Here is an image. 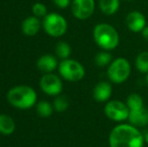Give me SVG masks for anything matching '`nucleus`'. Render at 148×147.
Wrapping results in <instances>:
<instances>
[{"label":"nucleus","instance_id":"1","mask_svg":"<svg viewBox=\"0 0 148 147\" xmlns=\"http://www.w3.org/2000/svg\"><path fill=\"white\" fill-rule=\"evenodd\" d=\"M144 136L137 127L121 124L112 129L109 136L110 147H143Z\"/></svg>","mask_w":148,"mask_h":147},{"label":"nucleus","instance_id":"2","mask_svg":"<svg viewBox=\"0 0 148 147\" xmlns=\"http://www.w3.org/2000/svg\"><path fill=\"white\" fill-rule=\"evenodd\" d=\"M7 100L11 106L20 110H27L36 105L37 95L34 89L21 85L13 87L8 91Z\"/></svg>","mask_w":148,"mask_h":147},{"label":"nucleus","instance_id":"3","mask_svg":"<svg viewBox=\"0 0 148 147\" xmlns=\"http://www.w3.org/2000/svg\"><path fill=\"white\" fill-rule=\"evenodd\" d=\"M94 39L104 51H111L119 44V34L115 27L108 23L97 24L94 28Z\"/></svg>","mask_w":148,"mask_h":147},{"label":"nucleus","instance_id":"4","mask_svg":"<svg viewBox=\"0 0 148 147\" xmlns=\"http://www.w3.org/2000/svg\"><path fill=\"white\" fill-rule=\"evenodd\" d=\"M42 27L49 36L60 37L66 34L68 23L64 16L59 13H49L43 17Z\"/></svg>","mask_w":148,"mask_h":147},{"label":"nucleus","instance_id":"5","mask_svg":"<svg viewBox=\"0 0 148 147\" xmlns=\"http://www.w3.org/2000/svg\"><path fill=\"white\" fill-rule=\"evenodd\" d=\"M59 73L69 82H79L85 77V68L75 59H62L59 64Z\"/></svg>","mask_w":148,"mask_h":147},{"label":"nucleus","instance_id":"6","mask_svg":"<svg viewBox=\"0 0 148 147\" xmlns=\"http://www.w3.org/2000/svg\"><path fill=\"white\" fill-rule=\"evenodd\" d=\"M131 67L129 62L124 57H118L110 64L108 68V77L115 84H121L129 78Z\"/></svg>","mask_w":148,"mask_h":147},{"label":"nucleus","instance_id":"7","mask_svg":"<svg viewBox=\"0 0 148 147\" xmlns=\"http://www.w3.org/2000/svg\"><path fill=\"white\" fill-rule=\"evenodd\" d=\"M40 89L45 94L51 97H57L62 91V82L57 75L49 73L45 74L39 82Z\"/></svg>","mask_w":148,"mask_h":147},{"label":"nucleus","instance_id":"8","mask_svg":"<svg viewBox=\"0 0 148 147\" xmlns=\"http://www.w3.org/2000/svg\"><path fill=\"white\" fill-rule=\"evenodd\" d=\"M104 112L109 119L113 120V121L121 122L128 119L130 110H129L128 106L123 102L119 100H114L109 101L106 104Z\"/></svg>","mask_w":148,"mask_h":147},{"label":"nucleus","instance_id":"9","mask_svg":"<svg viewBox=\"0 0 148 147\" xmlns=\"http://www.w3.org/2000/svg\"><path fill=\"white\" fill-rule=\"evenodd\" d=\"M95 10L94 0H73L72 12L73 15L80 20H85L91 17Z\"/></svg>","mask_w":148,"mask_h":147},{"label":"nucleus","instance_id":"10","mask_svg":"<svg viewBox=\"0 0 148 147\" xmlns=\"http://www.w3.org/2000/svg\"><path fill=\"white\" fill-rule=\"evenodd\" d=\"M126 24L129 30L133 32H141L146 26V18L139 11H132L126 17Z\"/></svg>","mask_w":148,"mask_h":147},{"label":"nucleus","instance_id":"11","mask_svg":"<svg viewBox=\"0 0 148 147\" xmlns=\"http://www.w3.org/2000/svg\"><path fill=\"white\" fill-rule=\"evenodd\" d=\"M37 69L45 74L53 73L57 68H59V64L56 57L51 55H43L37 59Z\"/></svg>","mask_w":148,"mask_h":147},{"label":"nucleus","instance_id":"12","mask_svg":"<svg viewBox=\"0 0 148 147\" xmlns=\"http://www.w3.org/2000/svg\"><path fill=\"white\" fill-rule=\"evenodd\" d=\"M112 95V86L107 82H100L96 85L93 91V96L97 102H106Z\"/></svg>","mask_w":148,"mask_h":147},{"label":"nucleus","instance_id":"13","mask_svg":"<svg viewBox=\"0 0 148 147\" xmlns=\"http://www.w3.org/2000/svg\"><path fill=\"white\" fill-rule=\"evenodd\" d=\"M128 120L130 121L131 125L135 127H143L148 124V110L143 107L141 109L130 111Z\"/></svg>","mask_w":148,"mask_h":147},{"label":"nucleus","instance_id":"14","mask_svg":"<svg viewBox=\"0 0 148 147\" xmlns=\"http://www.w3.org/2000/svg\"><path fill=\"white\" fill-rule=\"evenodd\" d=\"M21 29L25 36H34L40 29V21L36 16H29L23 20L21 24Z\"/></svg>","mask_w":148,"mask_h":147},{"label":"nucleus","instance_id":"15","mask_svg":"<svg viewBox=\"0 0 148 147\" xmlns=\"http://www.w3.org/2000/svg\"><path fill=\"white\" fill-rule=\"evenodd\" d=\"M15 130V122L13 118L6 114H0V134L11 135Z\"/></svg>","mask_w":148,"mask_h":147},{"label":"nucleus","instance_id":"16","mask_svg":"<svg viewBox=\"0 0 148 147\" xmlns=\"http://www.w3.org/2000/svg\"><path fill=\"white\" fill-rule=\"evenodd\" d=\"M99 5L105 15H113L120 7V0H100Z\"/></svg>","mask_w":148,"mask_h":147},{"label":"nucleus","instance_id":"17","mask_svg":"<svg viewBox=\"0 0 148 147\" xmlns=\"http://www.w3.org/2000/svg\"><path fill=\"white\" fill-rule=\"evenodd\" d=\"M71 53H72L71 45L66 41H60L57 44V46H56V55L62 61L69 59V57L71 55Z\"/></svg>","mask_w":148,"mask_h":147},{"label":"nucleus","instance_id":"18","mask_svg":"<svg viewBox=\"0 0 148 147\" xmlns=\"http://www.w3.org/2000/svg\"><path fill=\"white\" fill-rule=\"evenodd\" d=\"M53 106L51 103L47 102V101H40L36 104V112L40 117L47 118L53 114Z\"/></svg>","mask_w":148,"mask_h":147},{"label":"nucleus","instance_id":"19","mask_svg":"<svg viewBox=\"0 0 148 147\" xmlns=\"http://www.w3.org/2000/svg\"><path fill=\"white\" fill-rule=\"evenodd\" d=\"M126 105L128 106L129 110H137L143 108V99L138 94H131L128 96L126 101Z\"/></svg>","mask_w":148,"mask_h":147},{"label":"nucleus","instance_id":"20","mask_svg":"<svg viewBox=\"0 0 148 147\" xmlns=\"http://www.w3.org/2000/svg\"><path fill=\"white\" fill-rule=\"evenodd\" d=\"M135 65L140 73H148V51H142L137 55Z\"/></svg>","mask_w":148,"mask_h":147},{"label":"nucleus","instance_id":"21","mask_svg":"<svg viewBox=\"0 0 148 147\" xmlns=\"http://www.w3.org/2000/svg\"><path fill=\"white\" fill-rule=\"evenodd\" d=\"M112 62V55L110 53H108L107 51H101V53H97L95 57V63L98 67H106L109 64H111Z\"/></svg>","mask_w":148,"mask_h":147},{"label":"nucleus","instance_id":"22","mask_svg":"<svg viewBox=\"0 0 148 147\" xmlns=\"http://www.w3.org/2000/svg\"><path fill=\"white\" fill-rule=\"evenodd\" d=\"M53 109L57 112H64L69 108V101L64 96H58L53 101Z\"/></svg>","mask_w":148,"mask_h":147},{"label":"nucleus","instance_id":"23","mask_svg":"<svg viewBox=\"0 0 148 147\" xmlns=\"http://www.w3.org/2000/svg\"><path fill=\"white\" fill-rule=\"evenodd\" d=\"M32 13L34 14V16L36 17H45V15L47 14V6L45 5L43 3H35L34 5L32 6Z\"/></svg>","mask_w":148,"mask_h":147},{"label":"nucleus","instance_id":"24","mask_svg":"<svg viewBox=\"0 0 148 147\" xmlns=\"http://www.w3.org/2000/svg\"><path fill=\"white\" fill-rule=\"evenodd\" d=\"M53 1L58 7L62 8V9L66 8L71 4V0H53Z\"/></svg>","mask_w":148,"mask_h":147},{"label":"nucleus","instance_id":"25","mask_svg":"<svg viewBox=\"0 0 148 147\" xmlns=\"http://www.w3.org/2000/svg\"><path fill=\"white\" fill-rule=\"evenodd\" d=\"M141 32H142V36L144 37V39L148 40V25L145 26V27L143 28V30Z\"/></svg>","mask_w":148,"mask_h":147},{"label":"nucleus","instance_id":"26","mask_svg":"<svg viewBox=\"0 0 148 147\" xmlns=\"http://www.w3.org/2000/svg\"><path fill=\"white\" fill-rule=\"evenodd\" d=\"M144 140H145V142L148 144V131L146 132V134L144 135Z\"/></svg>","mask_w":148,"mask_h":147},{"label":"nucleus","instance_id":"27","mask_svg":"<svg viewBox=\"0 0 148 147\" xmlns=\"http://www.w3.org/2000/svg\"><path fill=\"white\" fill-rule=\"evenodd\" d=\"M146 82H147V85H148V75H147V77H146Z\"/></svg>","mask_w":148,"mask_h":147},{"label":"nucleus","instance_id":"28","mask_svg":"<svg viewBox=\"0 0 148 147\" xmlns=\"http://www.w3.org/2000/svg\"><path fill=\"white\" fill-rule=\"evenodd\" d=\"M126 1H131V0H126Z\"/></svg>","mask_w":148,"mask_h":147}]
</instances>
